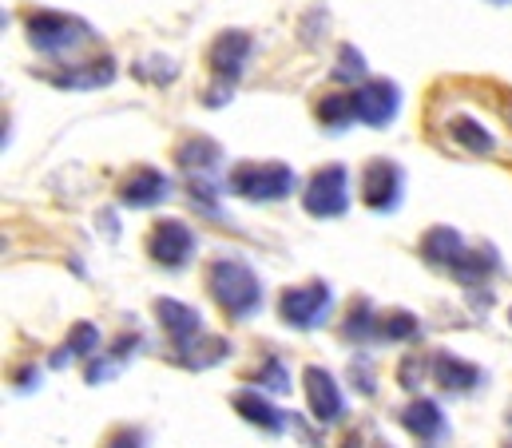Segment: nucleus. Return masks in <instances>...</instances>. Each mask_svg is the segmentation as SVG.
<instances>
[{"label": "nucleus", "instance_id": "f257e3e1", "mask_svg": "<svg viewBox=\"0 0 512 448\" xmlns=\"http://www.w3.org/2000/svg\"><path fill=\"white\" fill-rule=\"evenodd\" d=\"M207 290L231 318H247L262 306V282H258L255 270L247 262H239V258L211 262L207 266Z\"/></svg>", "mask_w": 512, "mask_h": 448}, {"label": "nucleus", "instance_id": "f03ea898", "mask_svg": "<svg viewBox=\"0 0 512 448\" xmlns=\"http://www.w3.org/2000/svg\"><path fill=\"white\" fill-rule=\"evenodd\" d=\"M294 171L286 163H239L227 175V187L251 203H278L294 191Z\"/></svg>", "mask_w": 512, "mask_h": 448}, {"label": "nucleus", "instance_id": "7ed1b4c3", "mask_svg": "<svg viewBox=\"0 0 512 448\" xmlns=\"http://www.w3.org/2000/svg\"><path fill=\"white\" fill-rule=\"evenodd\" d=\"M302 207L314 219H338V215H346V207H350V171L342 163L318 167L310 175L306 191H302Z\"/></svg>", "mask_w": 512, "mask_h": 448}, {"label": "nucleus", "instance_id": "20e7f679", "mask_svg": "<svg viewBox=\"0 0 512 448\" xmlns=\"http://www.w3.org/2000/svg\"><path fill=\"white\" fill-rule=\"evenodd\" d=\"M24 28H28L32 48H40L44 56H64L68 48H76L80 40L92 36V28L80 16H68V12H32Z\"/></svg>", "mask_w": 512, "mask_h": 448}, {"label": "nucleus", "instance_id": "39448f33", "mask_svg": "<svg viewBox=\"0 0 512 448\" xmlns=\"http://www.w3.org/2000/svg\"><path fill=\"white\" fill-rule=\"evenodd\" d=\"M251 48H255V40H251V32H243V28H227V32L215 36V44H211V52H207V64H211V72H215V88L231 92L227 84H235V80L243 76Z\"/></svg>", "mask_w": 512, "mask_h": 448}, {"label": "nucleus", "instance_id": "423d86ee", "mask_svg": "<svg viewBox=\"0 0 512 448\" xmlns=\"http://www.w3.org/2000/svg\"><path fill=\"white\" fill-rule=\"evenodd\" d=\"M330 310V286L326 282H306V286H290L282 290V302H278V314L286 326H298V330H310L326 318Z\"/></svg>", "mask_w": 512, "mask_h": 448}, {"label": "nucleus", "instance_id": "0eeeda50", "mask_svg": "<svg viewBox=\"0 0 512 448\" xmlns=\"http://www.w3.org/2000/svg\"><path fill=\"white\" fill-rule=\"evenodd\" d=\"M147 254H151L159 266L179 270V266L195 254V234H191V226L179 223V219H159V223L151 226V234H147Z\"/></svg>", "mask_w": 512, "mask_h": 448}, {"label": "nucleus", "instance_id": "6e6552de", "mask_svg": "<svg viewBox=\"0 0 512 448\" xmlns=\"http://www.w3.org/2000/svg\"><path fill=\"white\" fill-rule=\"evenodd\" d=\"M401 183H405V175L393 159H370L362 171V203L378 215L393 211L401 203Z\"/></svg>", "mask_w": 512, "mask_h": 448}, {"label": "nucleus", "instance_id": "1a4fd4ad", "mask_svg": "<svg viewBox=\"0 0 512 448\" xmlns=\"http://www.w3.org/2000/svg\"><path fill=\"white\" fill-rule=\"evenodd\" d=\"M401 108V92L393 80H366L354 88V119L366 127H385Z\"/></svg>", "mask_w": 512, "mask_h": 448}, {"label": "nucleus", "instance_id": "9d476101", "mask_svg": "<svg viewBox=\"0 0 512 448\" xmlns=\"http://www.w3.org/2000/svg\"><path fill=\"white\" fill-rule=\"evenodd\" d=\"M302 389H306L310 413H314L322 425H330V421L342 417V393H338V381H334L326 369H318V365L302 369Z\"/></svg>", "mask_w": 512, "mask_h": 448}, {"label": "nucleus", "instance_id": "9b49d317", "mask_svg": "<svg viewBox=\"0 0 512 448\" xmlns=\"http://www.w3.org/2000/svg\"><path fill=\"white\" fill-rule=\"evenodd\" d=\"M167 191H171V183H167L163 171H155V167H135L128 179L120 183V203H124V207H135V211L159 207V203L167 199Z\"/></svg>", "mask_w": 512, "mask_h": 448}, {"label": "nucleus", "instance_id": "f8f14e48", "mask_svg": "<svg viewBox=\"0 0 512 448\" xmlns=\"http://www.w3.org/2000/svg\"><path fill=\"white\" fill-rule=\"evenodd\" d=\"M155 318H159V326L167 330V337L175 341V349L191 345L195 337L203 334L199 310H191V306H183V302H175V298H159V302H155Z\"/></svg>", "mask_w": 512, "mask_h": 448}, {"label": "nucleus", "instance_id": "ddd939ff", "mask_svg": "<svg viewBox=\"0 0 512 448\" xmlns=\"http://www.w3.org/2000/svg\"><path fill=\"white\" fill-rule=\"evenodd\" d=\"M433 381L449 393H465L473 385H481V369L465 357H453V353H437L433 357Z\"/></svg>", "mask_w": 512, "mask_h": 448}, {"label": "nucleus", "instance_id": "4468645a", "mask_svg": "<svg viewBox=\"0 0 512 448\" xmlns=\"http://www.w3.org/2000/svg\"><path fill=\"white\" fill-rule=\"evenodd\" d=\"M461 250H465V242H461V234L453 226H429L425 238H421V254L433 266H453L461 258Z\"/></svg>", "mask_w": 512, "mask_h": 448}, {"label": "nucleus", "instance_id": "2eb2a0df", "mask_svg": "<svg viewBox=\"0 0 512 448\" xmlns=\"http://www.w3.org/2000/svg\"><path fill=\"white\" fill-rule=\"evenodd\" d=\"M497 270V250L493 246H477V250H461V258L449 266V274L457 278V282H465V286H473V282H485L489 274Z\"/></svg>", "mask_w": 512, "mask_h": 448}, {"label": "nucleus", "instance_id": "dca6fc26", "mask_svg": "<svg viewBox=\"0 0 512 448\" xmlns=\"http://www.w3.org/2000/svg\"><path fill=\"white\" fill-rule=\"evenodd\" d=\"M401 425H405L413 437H421V441H433V437L445 433V417H441V409H437L433 401H425V397H417L413 405H405Z\"/></svg>", "mask_w": 512, "mask_h": 448}, {"label": "nucleus", "instance_id": "f3484780", "mask_svg": "<svg viewBox=\"0 0 512 448\" xmlns=\"http://www.w3.org/2000/svg\"><path fill=\"white\" fill-rule=\"evenodd\" d=\"M235 413H239L243 421L258 425V429H266V433H278V429H282V413H278L262 393H255V389L235 393Z\"/></svg>", "mask_w": 512, "mask_h": 448}, {"label": "nucleus", "instance_id": "a211bd4d", "mask_svg": "<svg viewBox=\"0 0 512 448\" xmlns=\"http://www.w3.org/2000/svg\"><path fill=\"white\" fill-rule=\"evenodd\" d=\"M449 135H453V143H457L461 151H473V155H489V151L497 147V139H493L477 119H469V115H453V119H449Z\"/></svg>", "mask_w": 512, "mask_h": 448}, {"label": "nucleus", "instance_id": "6ab92c4d", "mask_svg": "<svg viewBox=\"0 0 512 448\" xmlns=\"http://www.w3.org/2000/svg\"><path fill=\"white\" fill-rule=\"evenodd\" d=\"M175 159H179V167H187V171H199V175H203L211 163H219V143H215V139H207V135H191V139H183V143H179Z\"/></svg>", "mask_w": 512, "mask_h": 448}, {"label": "nucleus", "instance_id": "aec40b11", "mask_svg": "<svg viewBox=\"0 0 512 448\" xmlns=\"http://www.w3.org/2000/svg\"><path fill=\"white\" fill-rule=\"evenodd\" d=\"M116 76V64L108 60V56H100V60H92L88 68H76V72H68V76H52L60 88H104L108 80Z\"/></svg>", "mask_w": 512, "mask_h": 448}, {"label": "nucleus", "instance_id": "412c9836", "mask_svg": "<svg viewBox=\"0 0 512 448\" xmlns=\"http://www.w3.org/2000/svg\"><path fill=\"white\" fill-rule=\"evenodd\" d=\"M179 357L187 361V365H215V361H223L227 357V341L223 337H195L191 345H183L179 349Z\"/></svg>", "mask_w": 512, "mask_h": 448}, {"label": "nucleus", "instance_id": "4be33fe9", "mask_svg": "<svg viewBox=\"0 0 512 448\" xmlns=\"http://www.w3.org/2000/svg\"><path fill=\"white\" fill-rule=\"evenodd\" d=\"M318 119L330 123V127H346L354 123V92H334L318 104Z\"/></svg>", "mask_w": 512, "mask_h": 448}, {"label": "nucleus", "instance_id": "5701e85b", "mask_svg": "<svg viewBox=\"0 0 512 448\" xmlns=\"http://www.w3.org/2000/svg\"><path fill=\"white\" fill-rule=\"evenodd\" d=\"M413 334H417V318L405 310H389L385 318H378V337H385V341H405Z\"/></svg>", "mask_w": 512, "mask_h": 448}, {"label": "nucleus", "instance_id": "b1692460", "mask_svg": "<svg viewBox=\"0 0 512 448\" xmlns=\"http://www.w3.org/2000/svg\"><path fill=\"white\" fill-rule=\"evenodd\" d=\"M362 76H366V60H362V52H358L354 44H342V48H338L334 80H342V84H346V80H354V84H358Z\"/></svg>", "mask_w": 512, "mask_h": 448}, {"label": "nucleus", "instance_id": "393cba45", "mask_svg": "<svg viewBox=\"0 0 512 448\" xmlns=\"http://www.w3.org/2000/svg\"><path fill=\"white\" fill-rule=\"evenodd\" d=\"M366 334H378V318H374L370 302H354V310L346 318V337H366Z\"/></svg>", "mask_w": 512, "mask_h": 448}, {"label": "nucleus", "instance_id": "a878e982", "mask_svg": "<svg viewBox=\"0 0 512 448\" xmlns=\"http://www.w3.org/2000/svg\"><path fill=\"white\" fill-rule=\"evenodd\" d=\"M96 345H100V330H96L92 322H76V326H72V334H68V353L84 357V353H92Z\"/></svg>", "mask_w": 512, "mask_h": 448}, {"label": "nucleus", "instance_id": "bb28decb", "mask_svg": "<svg viewBox=\"0 0 512 448\" xmlns=\"http://www.w3.org/2000/svg\"><path fill=\"white\" fill-rule=\"evenodd\" d=\"M104 448H143V437H139V429H120V433H112V441Z\"/></svg>", "mask_w": 512, "mask_h": 448}, {"label": "nucleus", "instance_id": "cd10ccee", "mask_svg": "<svg viewBox=\"0 0 512 448\" xmlns=\"http://www.w3.org/2000/svg\"><path fill=\"white\" fill-rule=\"evenodd\" d=\"M346 448H362V437H358V433H350V441H346Z\"/></svg>", "mask_w": 512, "mask_h": 448}, {"label": "nucleus", "instance_id": "c85d7f7f", "mask_svg": "<svg viewBox=\"0 0 512 448\" xmlns=\"http://www.w3.org/2000/svg\"><path fill=\"white\" fill-rule=\"evenodd\" d=\"M378 448H389V445H385V441H382V445H378Z\"/></svg>", "mask_w": 512, "mask_h": 448}]
</instances>
